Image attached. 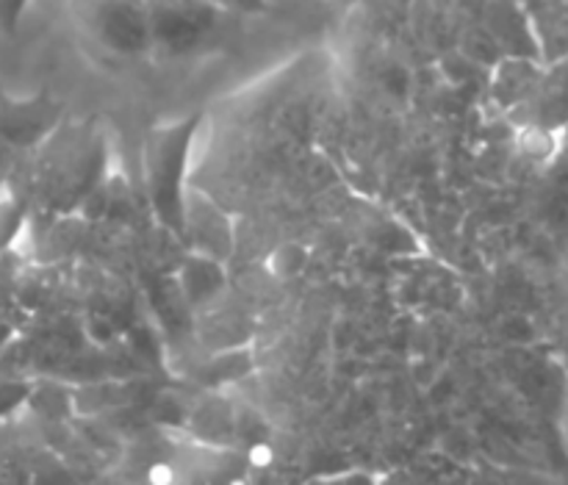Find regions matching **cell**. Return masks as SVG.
<instances>
[{"label":"cell","instance_id":"cell-1","mask_svg":"<svg viewBox=\"0 0 568 485\" xmlns=\"http://www.w3.org/2000/svg\"><path fill=\"white\" fill-rule=\"evenodd\" d=\"M197 117L164 122L144 139V186L150 205L161 225L183 236V194H186V166L192 155Z\"/></svg>","mask_w":568,"mask_h":485},{"label":"cell","instance_id":"cell-5","mask_svg":"<svg viewBox=\"0 0 568 485\" xmlns=\"http://www.w3.org/2000/svg\"><path fill=\"white\" fill-rule=\"evenodd\" d=\"M303 264H305V253L297 247V244H286V247H281L275 255H272V270H275L277 275H297V272L303 270Z\"/></svg>","mask_w":568,"mask_h":485},{"label":"cell","instance_id":"cell-3","mask_svg":"<svg viewBox=\"0 0 568 485\" xmlns=\"http://www.w3.org/2000/svg\"><path fill=\"white\" fill-rule=\"evenodd\" d=\"M183 239L192 242V250L214 255L220 261L231 253L233 244L227 216L216 209V203H211L209 198H203V194L189 186L186 194H183Z\"/></svg>","mask_w":568,"mask_h":485},{"label":"cell","instance_id":"cell-6","mask_svg":"<svg viewBox=\"0 0 568 485\" xmlns=\"http://www.w3.org/2000/svg\"><path fill=\"white\" fill-rule=\"evenodd\" d=\"M216 9H231L242 11V14H253V11H261L266 6V0H211Z\"/></svg>","mask_w":568,"mask_h":485},{"label":"cell","instance_id":"cell-2","mask_svg":"<svg viewBox=\"0 0 568 485\" xmlns=\"http://www.w3.org/2000/svg\"><path fill=\"white\" fill-rule=\"evenodd\" d=\"M78 28L98 48L114 55H136L153 44L148 9L136 0H70Z\"/></svg>","mask_w":568,"mask_h":485},{"label":"cell","instance_id":"cell-4","mask_svg":"<svg viewBox=\"0 0 568 485\" xmlns=\"http://www.w3.org/2000/svg\"><path fill=\"white\" fill-rule=\"evenodd\" d=\"M178 286H181L183 300L189 305H203L209 300H214L216 294L225 286V270H222V261L214 255H205L192 250L186 261L181 264L178 272Z\"/></svg>","mask_w":568,"mask_h":485}]
</instances>
